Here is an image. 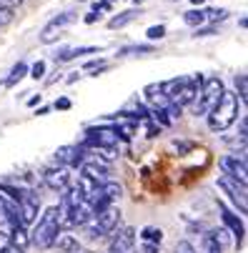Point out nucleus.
I'll use <instances>...</instances> for the list:
<instances>
[{
	"label": "nucleus",
	"instance_id": "nucleus-3",
	"mask_svg": "<svg viewBox=\"0 0 248 253\" xmlns=\"http://www.w3.org/2000/svg\"><path fill=\"white\" fill-rule=\"evenodd\" d=\"M226 88H223V81L218 78V76H210V78H203V83H201V90H198V95H196V100L191 103L193 105V113L196 116H206L210 108H213L216 103H218V98H221V93H223Z\"/></svg>",
	"mask_w": 248,
	"mask_h": 253
},
{
	"label": "nucleus",
	"instance_id": "nucleus-17",
	"mask_svg": "<svg viewBox=\"0 0 248 253\" xmlns=\"http://www.w3.org/2000/svg\"><path fill=\"white\" fill-rule=\"evenodd\" d=\"M146 98L153 103V108H168V98L163 95V88H161V83H153V85H148L146 88Z\"/></svg>",
	"mask_w": 248,
	"mask_h": 253
},
{
	"label": "nucleus",
	"instance_id": "nucleus-19",
	"mask_svg": "<svg viewBox=\"0 0 248 253\" xmlns=\"http://www.w3.org/2000/svg\"><path fill=\"white\" fill-rule=\"evenodd\" d=\"M76 13L73 10H65V13H60V15H55L53 20H48V25H45V30H63L65 25H70V23H76Z\"/></svg>",
	"mask_w": 248,
	"mask_h": 253
},
{
	"label": "nucleus",
	"instance_id": "nucleus-9",
	"mask_svg": "<svg viewBox=\"0 0 248 253\" xmlns=\"http://www.w3.org/2000/svg\"><path fill=\"white\" fill-rule=\"evenodd\" d=\"M55 161L58 166H65V168H81L85 161V153L81 146H60L55 151Z\"/></svg>",
	"mask_w": 248,
	"mask_h": 253
},
{
	"label": "nucleus",
	"instance_id": "nucleus-11",
	"mask_svg": "<svg viewBox=\"0 0 248 253\" xmlns=\"http://www.w3.org/2000/svg\"><path fill=\"white\" fill-rule=\"evenodd\" d=\"M221 168L226 175L241 180V183H246L248 180V168H246V158H238V156H223L221 158Z\"/></svg>",
	"mask_w": 248,
	"mask_h": 253
},
{
	"label": "nucleus",
	"instance_id": "nucleus-12",
	"mask_svg": "<svg viewBox=\"0 0 248 253\" xmlns=\"http://www.w3.org/2000/svg\"><path fill=\"white\" fill-rule=\"evenodd\" d=\"M221 218H223V223H226V228L236 236V246L241 248V243H243V233H246V228H243V221L238 218V215L233 213V211H228L223 203H221Z\"/></svg>",
	"mask_w": 248,
	"mask_h": 253
},
{
	"label": "nucleus",
	"instance_id": "nucleus-26",
	"mask_svg": "<svg viewBox=\"0 0 248 253\" xmlns=\"http://www.w3.org/2000/svg\"><path fill=\"white\" fill-rule=\"evenodd\" d=\"M236 90H238V100L246 103V98H248V78H246V73L236 76Z\"/></svg>",
	"mask_w": 248,
	"mask_h": 253
},
{
	"label": "nucleus",
	"instance_id": "nucleus-25",
	"mask_svg": "<svg viewBox=\"0 0 248 253\" xmlns=\"http://www.w3.org/2000/svg\"><path fill=\"white\" fill-rule=\"evenodd\" d=\"M140 238H143V241H151V243H161L163 231H161V228H156V226H146L143 231H140Z\"/></svg>",
	"mask_w": 248,
	"mask_h": 253
},
{
	"label": "nucleus",
	"instance_id": "nucleus-29",
	"mask_svg": "<svg viewBox=\"0 0 248 253\" xmlns=\"http://www.w3.org/2000/svg\"><path fill=\"white\" fill-rule=\"evenodd\" d=\"M133 53H138V55H143V53H153V45H130V48H123L118 55H133Z\"/></svg>",
	"mask_w": 248,
	"mask_h": 253
},
{
	"label": "nucleus",
	"instance_id": "nucleus-23",
	"mask_svg": "<svg viewBox=\"0 0 248 253\" xmlns=\"http://www.w3.org/2000/svg\"><path fill=\"white\" fill-rule=\"evenodd\" d=\"M206 20V13L201 8H193V10H186L183 13V23L191 25V28H201V23Z\"/></svg>",
	"mask_w": 248,
	"mask_h": 253
},
{
	"label": "nucleus",
	"instance_id": "nucleus-46",
	"mask_svg": "<svg viewBox=\"0 0 248 253\" xmlns=\"http://www.w3.org/2000/svg\"><path fill=\"white\" fill-rule=\"evenodd\" d=\"M81 3H83V0H81Z\"/></svg>",
	"mask_w": 248,
	"mask_h": 253
},
{
	"label": "nucleus",
	"instance_id": "nucleus-40",
	"mask_svg": "<svg viewBox=\"0 0 248 253\" xmlns=\"http://www.w3.org/2000/svg\"><path fill=\"white\" fill-rule=\"evenodd\" d=\"M100 15H103V13H98V10H93V13H88V15H85V18H83V20H85V23H88V25H93V23H95V20H100Z\"/></svg>",
	"mask_w": 248,
	"mask_h": 253
},
{
	"label": "nucleus",
	"instance_id": "nucleus-35",
	"mask_svg": "<svg viewBox=\"0 0 248 253\" xmlns=\"http://www.w3.org/2000/svg\"><path fill=\"white\" fill-rule=\"evenodd\" d=\"M175 253H196V248H193L188 241H181L178 246H175Z\"/></svg>",
	"mask_w": 248,
	"mask_h": 253
},
{
	"label": "nucleus",
	"instance_id": "nucleus-33",
	"mask_svg": "<svg viewBox=\"0 0 248 253\" xmlns=\"http://www.w3.org/2000/svg\"><path fill=\"white\" fill-rule=\"evenodd\" d=\"M13 23V8L10 5H0V25Z\"/></svg>",
	"mask_w": 248,
	"mask_h": 253
},
{
	"label": "nucleus",
	"instance_id": "nucleus-38",
	"mask_svg": "<svg viewBox=\"0 0 248 253\" xmlns=\"http://www.w3.org/2000/svg\"><path fill=\"white\" fill-rule=\"evenodd\" d=\"M0 253H25V248H18V246L8 243V246H3V248H0Z\"/></svg>",
	"mask_w": 248,
	"mask_h": 253
},
{
	"label": "nucleus",
	"instance_id": "nucleus-24",
	"mask_svg": "<svg viewBox=\"0 0 248 253\" xmlns=\"http://www.w3.org/2000/svg\"><path fill=\"white\" fill-rule=\"evenodd\" d=\"M203 253H223V246L218 243V238L213 236V231L203 236Z\"/></svg>",
	"mask_w": 248,
	"mask_h": 253
},
{
	"label": "nucleus",
	"instance_id": "nucleus-36",
	"mask_svg": "<svg viewBox=\"0 0 248 253\" xmlns=\"http://www.w3.org/2000/svg\"><path fill=\"white\" fill-rule=\"evenodd\" d=\"M143 253H161V243H151V241H143Z\"/></svg>",
	"mask_w": 248,
	"mask_h": 253
},
{
	"label": "nucleus",
	"instance_id": "nucleus-2",
	"mask_svg": "<svg viewBox=\"0 0 248 253\" xmlns=\"http://www.w3.org/2000/svg\"><path fill=\"white\" fill-rule=\"evenodd\" d=\"M206 116H208L210 130H216V133L228 130L236 123V118H238V95L233 90H223L221 98H218V103L210 108Z\"/></svg>",
	"mask_w": 248,
	"mask_h": 253
},
{
	"label": "nucleus",
	"instance_id": "nucleus-4",
	"mask_svg": "<svg viewBox=\"0 0 248 253\" xmlns=\"http://www.w3.org/2000/svg\"><path fill=\"white\" fill-rule=\"evenodd\" d=\"M118 133L116 128L111 126H98V128H88L85 130V138L81 143V148H116L118 146Z\"/></svg>",
	"mask_w": 248,
	"mask_h": 253
},
{
	"label": "nucleus",
	"instance_id": "nucleus-43",
	"mask_svg": "<svg viewBox=\"0 0 248 253\" xmlns=\"http://www.w3.org/2000/svg\"><path fill=\"white\" fill-rule=\"evenodd\" d=\"M191 3H193V5H203V3H206V0H191Z\"/></svg>",
	"mask_w": 248,
	"mask_h": 253
},
{
	"label": "nucleus",
	"instance_id": "nucleus-8",
	"mask_svg": "<svg viewBox=\"0 0 248 253\" xmlns=\"http://www.w3.org/2000/svg\"><path fill=\"white\" fill-rule=\"evenodd\" d=\"M38 208H41V201H38V196H33V193L23 191V196H20V201H18L20 223H23V226L33 223L35 218H38Z\"/></svg>",
	"mask_w": 248,
	"mask_h": 253
},
{
	"label": "nucleus",
	"instance_id": "nucleus-15",
	"mask_svg": "<svg viewBox=\"0 0 248 253\" xmlns=\"http://www.w3.org/2000/svg\"><path fill=\"white\" fill-rule=\"evenodd\" d=\"M93 53H103V48H95V45H81V48H70V50H63L60 55L55 53V60H58V63H68V60L85 58V55H93Z\"/></svg>",
	"mask_w": 248,
	"mask_h": 253
},
{
	"label": "nucleus",
	"instance_id": "nucleus-30",
	"mask_svg": "<svg viewBox=\"0 0 248 253\" xmlns=\"http://www.w3.org/2000/svg\"><path fill=\"white\" fill-rule=\"evenodd\" d=\"M146 35L151 41H161L163 35H165V25H151L148 30H146Z\"/></svg>",
	"mask_w": 248,
	"mask_h": 253
},
{
	"label": "nucleus",
	"instance_id": "nucleus-1",
	"mask_svg": "<svg viewBox=\"0 0 248 253\" xmlns=\"http://www.w3.org/2000/svg\"><path fill=\"white\" fill-rule=\"evenodd\" d=\"M33 231H30V243L33 246H38V248H53L55 246V238L60 236V211L58 206H50L43 211L41 218H35L33 221Z\"/></svg>",
	"mask_w": 248,
	"mask_h": 253
},
{
	"label": "nucleus",
	"instance_id": "nucleus-21",
	"mask_svg": "<svg viewBox=\"0 0 248 253\" xmlns=\"http://www.w3.org/2000/svg\"><path fill=\"white\" fill-rule=\"evenodd\" d=\"M10 243H13V246H18V248H28L30 238H28V233H25V226H23V223H18V226H13V228H10Z\"/></svg>",
	"mask_w": 248,
	"mask_h": 253
},
{
	"label": "nucleus",
	"instance_id": "nucleus-42",
	"mask_svg": "<svg viewBox=\"0 0 248 253\" xmlns=\"http://www.w3.org/2000/svg\"><path fill=\"white\" fill-rule=\"evenodd\" d=\"M38 103H41V95H30V98H28V105H30V108L38 105Z\"/></svg>",
	"mask_w": 248,
	"mask_h": 253
},
{
	"label": "nucleus",
	"instance_id": "nucleus-28",
	"mask_svg": "<svg viewBox=\"0 0 248 253\" xmlns=\"http://www.w3.org/2000/svg\"><path fill=\"white\" fill-rule=\"evenodd\" d=\"M151 116H153V121H158L161 126H170V123H173L170 116H168V108H153Z\"/></svg>",
	"mask_w": 248,
	"mask_h": 253
},
{
	"label": "nucleus",
	"instance_id": "nucleus-44",
	"mask_svg": "<svg viewBox=\"0 0 248 253\" xmlns=\"http://www.w3.org/2000/svg\"><path fill=\"white\" fill-rule=\"evenodd\" d=\"M133 3H135V5H140V3H143V0H133Z\"/></svg>",
	"mask_w": 248,
	"mask_h": 253
},
{
	"label": "nucleus",
	"instance_id": "nucleus-22",
	"mask_svg": "<svg viewBox=\"0 0 248 253\" xmlns=\"http://www.w3.org/2000/svg\"><path fill=\"white\" fill-rule=\"evenodd\" d=\"M55 246H58L60 251H65V253H76V251H78V238H73L70 233H60V236L55 238Z\"/></svg>",
	"mask_w": 248,
	"mask_h": 253
},
{
	"label": "nucleus",
	"instance_id": "nucleus-6",
	"mask_svg": "<svg viewBox=\"0 0 248 253\" xmlns=\"http://www.w3.org/2000/svg\"><path fill=\"white\" fill-rule=\"evenodd\" d=\"M218 186L228 193V198L238 206V211L241 213H246L248 211V203H246V183H241V180H236V178H231V175H221L218 178Z\"/></svg>",
	"mask_w": 248,
	"mask_h": 253
},
{
	"label": "nucleus",
	"instance_id": "nucleus-16",
	"mask_svg": "<svg viewBox=\"0 0 248 253\" xmlns=\"http://www.w3.org/2000/svg\"><path fill=\"white\" fill-rule=\"evenodd\" d=\"M138 15H140V8H130V10H125V13H118V15H113V18L108 20V28H111V30L125 28V25H128V23H133Z\"/></svg>",
	"mask_w": 248,
	"mask_h": 253
},
{
	"label": "nucleus",
	"instance_id": "nucleus-45",
	"mask_svg": "<svg viewBox=\"0 0 248 253\" xmlns=\"http://www.w3.org/2000/svg\"><path fill=\"white\" fill-rule=\"evenodd\" d=\"M111 253H116V251H111Z\"/></svg>",
	"mask_w": 248,
	"mask_h": 253
},
{
	"label": "nucleus",
	"instance_id": "nucleus-31",
	"mask_svg": "<svg viewBox=\"0 0 248 253\" xmlns=\"http://www.w3.org/2000/svg\"><path fill=\"white\" fill-rule=\"evenodd\" d=\"M45 76V60H38L33 68H30V78H35V81H41Z\"/></svg>",
	"mask_w": 248,
	"mask_h": 253
},
{
	"label": "nucleus",
	"instance_id": "nucleus-27",
	"mask_svg": "<svg viewBox=\"0 0 248 253\" xmlns=\"http://www.w3.org/2000/svg\"><path fill=\"white\" fill-rule=\"evenodd\" d=\"M206 13V20H210V23H223L226 18H228V10H216V8H208V10H203Z\"/></svg>",
	"mask_w": 248,
	"mask_h": 253
},
{
	"label": "nucleus",
	"instance_id": "nucleus-13",
	"mask_svg": "<svg viewBox=\"0 0 248 253\" xmlns=\"http://www.w3.org/2000/svg\"><path fill=\"white\" fill-rule=\"evenodd\" d=\"M83 175H88L90 180H95L98 186H103L108 180V166L105 163H98V161H83Z\"/></svg>",
	"mask_w": 248,
	"mask_h": 253
},
{
	"label": "nucleus",
	"instance_id": "nucleus-20",
	"mask_svg": "<svg viewBox=\"0 0 248 253\" xmlns=\"http://www.w3.org/2000/svg\"><path fill=\"white\" fill-rule=\"evenodd\" d=\"M25 73H28V65L23 63V60H18L15 65H13V70H10V76L5 78V85L8 88H13V85H18L23 78H25Z\"/></svg>",
	"mask_w": 248,
	"mask_h": 253
},
{
	"label": "nucleus",
	"instance_id": "nucleus-5",
	"mask_svg": "<svg viewBox=\"0 0 248 253\" xmlns=\"http://www.w3.org/2000/svg\"><path fill=\"white\" fill-rule=\"evenodd\" d=\"M201 83H203V76H201V73H196V76H191V78H181V85H178V90H175L173 103L181 105V108L191 105V103L196 100L198 90H201Z\"/></svg>",
	"mask_w": 248,
	"mask_h": 253
},
{
	"label": "nucleus",
	"instance_id": "nucleus-7",
	"mask_svg": "<svg viewBox=\"0 0 248 253\" xmlns=\"http://www.w3.org/2000/svg\"><path fill=\"white\" fill-rule=\"evenodd\" d=\"M95 223H98V228L103 231V236L105 233H113L116 228H118V223H121V208L116 206V203H108L98 215H95Z\"/></svg>",
	"mask_w": 248,
	"mask_h": 253
},
{
	"label": "nucleus",
	"instance_id": "nucleus-41",
	"mask_svg": "<svg viewBox=\"0 0 248 253\" xmlns=\"http://www.w3.org/2000/svg\"><path fill=\"white\" fill-rule=\"evenodd\" d=\"M55 108H58V111H68L70 100H68V98H58V100H55Z\"/></svg>",
	"mask_w": 248,
	"mask_h": 253
},
{
	"label": "nucleus",
	"instance_id": "nucleus-18",
	"mask_svg": "<svg viewBox=\"0 0 248 253\" xmlns=\"http://www.w3.org/2000/svg\"><path fill=\"white\" fill-rule=\"evenodd\" d=\"M100 191H103V198L108 203H118L121 196H123V186L116 183V180H105V183L100 186Z\"/></svg>",
	"mask_w": 248,
	"mask_h": 253
},
{
	"label": "nucleus",
	"instance_id": "nucleus-32",
	"mask_svg": "<svg viewBox=\"0 0 248 253\" xmlns=\"http://www.w3.org/2000/svg\"><path fill=\"white\" fill-rule=\"evenodd\" d=\"M60 30H43V35H41V41L48 45V43H55V41H60Z\"/></svg>",
	"mask_w": 248,
	"mask_h": 253
},
{
	"label": "nucleus",
	"instance_id": "nucleus-34",
	"mask_svg": "<svg viewBox=\"0 0 248 253\" xmlns=\"http://www.w3.org/2000/svg\"><path fill=\"white\" fill-rule=\"evenodd\" d=\"M218 33V28H213V25H210V28H196V38H206V35H216Z\"/></svg>",
	"mask_w": 248,
	"mask_h": 253
},
{
	"label": "nucleus",
	"instance_id": "nucleus-37",
	"mask_svg": "<svg viewBox=\"0 0 248 253\" xmlns=\"http://www.w3.org/2000/svg\"><path fill=\"white\" fill-rule=\"evenodd\" d=\"M113 3H116V0H100V3H95V8H93V10L103 13V10H108V8H111Z\"/></svg>",
	"mask_w": 248,
	"mask_h": 253
},
{
	"label": "nucleus",
	"instance_id": "nucleus-39",
	"mask_svg": "<svg viewBox=\"0 0 248 253\" xmlns=\"http://www.w3.org/2000/svg\"><path fill=\"white\" fill-rule=\"evenodd\" d=\"M175 151H181L178 156H186V151H191V143H173Z\"/></svg>",
	"mask_w": 248,
	"mask_h": 253
},
{
	"label": "nucleus",
	"instance_id": "nucleus-14",
	"mask_svg": "<svg viewBox=\"0 0 248 253\" xmlns=\"http://www.w3.org/2000/svg\"><path fill=\"white\" fill-rule=\"evenodd\" d=\"M133 238H135V231L133 228L118 231V236L113 238V248L111 251H116V253H135L133 251Z\"/></svg>",
	"mask_w": 248,
	"mask_h": 253
},
{
	"label": "nucleus",
	"instance_id": "nucleus-10",
	"mask_svg": "<svg viewBox=\"0 0 248 253\" xmlns=\"http://www.w3.org/2000/svg\"><path fill=\"white\" fill-rule=\"evenodd\" d=\"M43 183L50 188V191H65L68 186H70V173H68V168L65 166H58V168H48L45 173H43Z\"/></svg>",
	"mask_w": 248,
	"mask_h": 253
}]
</instances>
